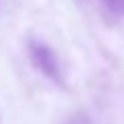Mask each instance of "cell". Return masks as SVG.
<instances>
[{"mask_svg":"<svg viewBox=\"0 0 124 124\" xmlns=\"http://www.w3.org/2000/svg\"><path fill=\"white\" fill-rule=\"evenodd\" d=\"M29 58H31V62H33V66H35L41 75H46L50 81H54V83H60L62 81L58 58H56V54L52 52L50 46H46L44 41L31 39L29 41Z\"/></svg>","mask_w":124,"mask_h":124,"instance_id":"6da1fadb","label":"cell"},{"mask_svg":"<svg viewBox=\"0 0 124 124\" xmlns=\"http://www.w3.org/2000/svg\"><path fill=\"white\" fill-rule=\"evenodd\" d=\"M103 8L114 17H124V0H99Z\"/></svg>","mask_w":124,"mask_h":124,"instance_id":"7a4b0ae2","label":"cell"}]
</instances>
